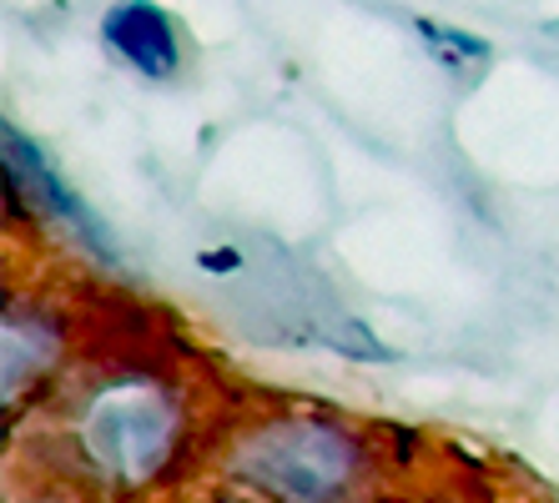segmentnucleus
I'll use <instances>...</instances> for the list:
<instances>
[{"label": "nucleus", "instance_id": "obj_1", "mask_svg": "<svg viewBox=\"0 0 559 503\" xmlns=\"http://www.w3.org/2000/svg\"><path fill=\"white\" fill-rule=\"evenodd\" d=\"M233 474L267 503H353L368 478V448L333 418H267L233 448Z\"/></svg>", "mask_w": 559, "mask_h": 503}, {"label": "nucleus", "instance_id": "obj_2", "mask_svg": "<svg viewBox=\"0 0 559 503\" xmlns=\"http://www.w3.org/2000/svg\"><path fill=\"white\" fill-rule=\"evenodd\" d=\"M71 439L96 478L136 489L171 464L182 439V403L156 378H106L86 393Z\"/></svg>", "mask_w": 559, "mask_h": 503}, {"label": "nucleus", "instance_id": "obj_3", "mask_svg": "<svg viewBox=\"0 0 559 503\" xmlns=\"http://www.w3.org/2000/svg\"><path fill=\"white\" fill-rule=\"evenodd\" d=\"M0 136H5V177H11L15 192L26 196V202L46 221L66 227V232L76 237L92 258H102L106 267H117V247H111L106 221L96 217V212L86 207V196H81L76 187H71V181L51 167V156L40 152L26 131H15V121H5V127H0Z\"/></svg>", "mask_w": 559, "mask_h": 503}, {"label": "nucleus", "instance_id": "obj_4", "mask_svg": "<svg viewBox=\"0 0 559 503\" xmlns=\"http://www.w3.org/2000/svg\"><path fill=\"white\" fill-rule=\"evenodd\" d=\"M102 40L121 65L146 81H167L182 71V36L156 0H117L102 15Z\"/></svg>", "mask_w": 559, "mask_h": 503}, {"label": "nucleus", "instance_id": "obj_5", "mask_svg": "<svg viewBox=\"0 0 559 503\" xmlns=\"http://www.w3.org/2000/svg\"><path fill=\"white\" fill-rule=\"evenodd\" d=\"M61 352V333L51 327V318L36 308H11L5 312V403H15V393L51 368Z\"/></svg>", "mask_w": 559, "mask_h": 503}, {"label": "nucleus", "instance_id": "obj_6", "mask_svg": "<svg viewBox=\"0 0 559 503\" xmlns=\"http://www.w3.org/2000/svg\"><path fill=\"white\" fill-rule=\"evenodd\" d=\"M418 40L429 46V56L449 71V76H464V71H484L489 65V56H495V46L484 36H474V31H459V26H439V21H429V15H418L414 21Z\"/></svg>", "mask_w": 559, "mask_h": 503}]
</instances>
